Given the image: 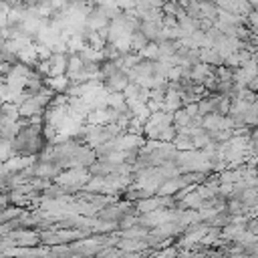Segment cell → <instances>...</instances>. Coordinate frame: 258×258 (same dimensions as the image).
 <instances>
[{
    "mask_svg": "<svg viewBox=\"0 0 258 258\" xmlns=\"http://www.w3.org/2000/svg\"><path fill=\"white\" fill-rule=\"evenodd\" d=\"M67 62H69V56H64L62 52H52L48 56V77L50 75H64Z\"/></svg>",
    "mask_w": 258,
    "mask_h": 258,
    "instance_id": "obj_2",
    "label": "cell"
},
{
    "mask_svg": "<svg viewBox=\"0 0 258 258\" xmlns=\"http://www.w3.org/2000/svg\"><path fill=\"white\" fill-rule=\"evenodd\" d=\"M85 181H89V175H87V171L81 169L79 165L71 167L69 171H64V173H60V175L56 177V183H58V185H62V187H73V189L81 187Z\"/></svg>",
    "mask_w": 258,
    "mask_h": 258,
    "instance_id": "obj_1",
    "label": "cell"
},
{
    "mask_svg": "<svg viewBox=\"0 0 258 258\" xmlns=\"http://www.w3.org/2000/svg\"><path fill=\"white\" fill-rule=\"evenodd\" d=\"M42 111H44V107H42V105H40L32 95H30V97H26V99L18 105V113H20V117H26V119H28V117H32V115H40Z\"/></svg>",
    "mask_w": 258,
    "mask_h": 258,
    "instance_id": "obj_3",
    "label": "cell"
},
{
    "mask_svg": "<svg viewBox=\"0 0 258 258\" xmlns=\"http://www.w3.org/2000/svg\"><path fill=\"white\" fill-rule=\"evenodd\" d=\"M44 85H46V87H50L54 93H60V91H64V89H67L69 79H67L64 75H50V77H46V79H44Z\"/></svg>",
    "mask_w": 258,
    "mask_h": 258,
    "instance_id": "obj_4",
    "label": "cell"
}]
</instances>
